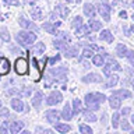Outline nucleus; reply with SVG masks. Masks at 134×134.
I'll use <instances>...</instances> for the list:
<instances>
[{
	"mask_svg": "<svg viewBox=\"0 0 134 134\" xmlns=\"http://www.w3.org/2000/svg\"><path fill=\"white\" fill-rule=\"evenodd\" d=\"M131 121H133V123H134V115L131 116Z\"/></svg>",
	"mask_w": 134,
	"mask_h": 134,
	"instance_id": "obj_55",
	"label": "nucleus"
},
{
	"mask_svg": "<svg viewBox=\"0 0 134 134\" xmlns=\"http://www.w3.org/2000/svg\"><path fill=\"white\" fill-rule=\"evenodd\" d=\"M82 25V17L81 15H75L73 21H71V27L73 28H78V27H81Z\"/></svg>",
	"mask_w": 134,
	"mask_h": 134,
	"instance_id": "obj_36",
	"label": "nucleus"
},
{
	"mask_svg": "<svg viewBox=\"0 0 134 134\" xmlns=\"http://www.w3.org/2000/svg\"><path fill=\"white\" fill-rule=\"evenodd\" d=\"M18 24H20V27H21V28L32 29V31H35V32H39V28H38L36 25H35V23H31V21L25 20L24 17H21V18L18 20Z\"/></svg>",
	"mask_w": 134,
	"mask_h": 134,
	"instance_id": "obj_10",
	"label": "nucleus"
},
{
	"mask_svg": "<svg viewBox=\"0 0 134 134\" xmlns=\"http://www.w3.org/2000/svg\"><path fill=\"white\" fill-rule=\"evenodd\" d=\"M54 11H56L57 14L62 17V18H67L69 14H70V10L66 6H63V4H57V6L54 7Z\"/></svg>",
	"mask_w": 134,
	"mask_h": 134,
	"instance_id": "obj_17",
	"label": "nucleus"
},
{
	"mask_svg": "<svg viewBox=\"0 0 134 134\" xmlns=\"http://www.w3.org/2000/svg\"><path fill=\"white\" fill-rule=\"evenodd\" d=\"M126 57L129 59L130 64L134 67V50H129V52H127V56H126Z\"/></svg>",
	"mask_w": 134,
	"mask_h": 134,
	"instance_id": "obj_42",
	"label": "nucleus"
},
{
	"mask_svg": "<svg viewBox=\"0 0 134 134\" xmlns=\"http://www.w3.org/2000/svg\"><path fill=\"white\" fill-rule=\"evenodd\" d=\"M81 81L82 82H100L102 81V78H100V75L99 74H95V73H91V74H87V75H84V77L81 78Z\"/></svg>",
	"mask_w": 134,
	"mask_h": 134,
	"instance_id": "obj_13",
	"label": "nucleus"
},
{
	"mask_svg": "<svg viewBox=\"0 0 134 134\" xmlns=\"http://www.w3.org/2000/svg\"><path fill=\"white\" fill-rule=\"evenodd\" d=\"M131 32H134V24L131 25Z\"/></svg>",
	"mask_w": 134,
	"mask_h": 134,
	"instance_id": "obj_54",
	"label": "nucleus"
},
{
	"mask_svg": "<svg viewBox=\"0 0 134 134\" xmlns=\"http://www.w3.org/2000/svg\"><path fill=\"white\" fill-rule=\"evenodd\" d=\"M109 105H110L112 109H119L120 105H121V98L115 95V94H112L110 98H109Z\"/></svg>",
	"mask_w": 134,
	"mask_h": 134,
	"instance_id": "obj_18",
	"label": "nucleus"
},
{
	"mask_svg": "<svg viewBox=\"0 0 134 134\" xmlns=\"http://www.w3.org/2000/svg\"><path fill=\"white\" fill-rule=\"evenodd\" d=\"M24 126H25V123H24V121H21V120L13 121V123L10 124V133L11 134H17V133L23 131Z\"/></svg>",
	"mask_w": 134,
	"mask_h": 134,
	"instance_id": "obj_15",
	"label": "nucleus"
},
{
	"mask_svg": "<svg viewBox=\"0 0 134 134\" xmlns=\"http://www.w3.org/2000/svg\"><path fill=\"white\" fill-rule=\"evenodd\" d=\"M10 102H11V108L14 109L15 112L23 113V110H24V102L20 98H13Z\"/></svg>",
	"mask_w": 134,
	"mask_h": 134,
	"instance_id": "obj_16",
	"label": "nucleus"
},
{
	"mask_svg": "<svg viewBox=\"0 0 134 134\" xmlns=\"http://www.w3.org/2000/svg\"><path fill=\"white\" fill-rule=\"evenodd\" d=\"M42 100H43V94H42V91H36L35 94H34L32 99H31V105L35 109H38V108H41Z\"/></svg>",
	"mask_w": 134,
	"mask_h": 134,
	"instance_id": "obj_12",
	"label": "nucleus"
},
{
	"mask_svg": "<svg viewBox=\"0 0 134 134\" xmlns=\"http://www.w3.org/2000/svg\"><path fill=\"white\" fill-rule=\"evenodd\" d=\"M131 85H133V88H134V80H133V81H131Z\"/></svg>",
	"mask_w": 134,
	"mask_h": 134,
	"instance_id": "obj_57",
	"label": "nucleus"
},
{
	"mask_svg": "<svg viewBox=\"0 0 134 134\" xmlns=\"http://www.w3.org/2000/svg\"><path fill=\"white\" fill-rule=\"evenodd\" d=\"M88 25H90V28L92 29V31H99L100 28H102V23L98 20H94V18H91L90 21H88Z\"/></svg>",
	"mask_w": 134,
	"mask_h": 134,
	"instance_id": "obj_30",
	"label": "nucleus"
},
{
	"mask_svg": "<svg viewBox=\"0 0 134 134\" xmlns=\"http://www.w3.org/2000/svg\"><path fill=\"white\" fill-rule=\"evenodd\" d=\"M120 127H121V130H124V131H130L131 126H130V123H129L127 120L123 119V121H120Z\"/></svg>",
	"mask_w": 134,
	"mask_h": 134,
	"instance_id": "obj_40",
	"label": "nucleus"
},
{
	"mask_svg": "<svg viewBox=\"0 0 134 134\" xmlns=\"http://www.w3.org/2000/svg\"><path fill=\"white\" fill-rule=\"evenodd\" d=\"M78 54V49L77 48H67L66 50H64V56L66 57H75Z\"/></svg>",
	"mask_w": 134,
	"mask_h": 134,
	"instance_id": "obj_33",
	"label": "nucleus"
},
{
	"mask_svg": "<svg viewBox=\"0 0 134 134\" xmlns=\"http://www.w3.org/2000/svg\"><path fill=\"white\" fill-rule=\"evenodd\" d=\"M130 112H131V109H130V108H123V109H121V115H123V116H129Z\"/></svg>",
	"mask_w": 134,
	"mask_h": 134,
	"instance_id": "obj_48",
	"label": "nucleus"
},
{
	"mask_svg": "<svg viewBox=\"0 0 134 134\" xmlns=\"http://www.w3.org/2000/svg\"><path fill=\"white\" fill-rule=\"evenodd\" d=\"M15 41L18 42V45L24 46V48H28L29 45H32L36 41V34L28 32V31H20L15 35Z\"/></svg>",
	"mask_w": 134,
	"mask_h": 134,
	"instance_id": "obj_2",
	"label": "nucleus"
},
{
	"mask_svg": "<svg viewBox=\"0 0 134 134\" xmlns=\"http://www.w3.org/2000/svg\"><path fill=\"white\" fill-rule=\"evenodd\" d=\"M46 133V134H52V130L49 129H42V127H36V133Z\"/></svg>",
	"mask_w": 134,
	"mask_h": 134,
	"instance_id": "obj_46",
	"label": "nucleus"
},
{
	"mask_svg": "<svg viewBox=\"0 0 134 134\" xmlns=\"http://www.w3.org/2000/svg\"><path fill=\"white\" fill-rule=\"evenodd\" d=\"M60 117H62V113L59 110H56V109H49V110H46V120H48L50 124L59 123Z\"/></svg>",
	"mask_w": 134,
	"mask_h": 134,
	"instance_id": "obj_7",
	"label": "nucleus"
},
{
	"mask_svg": "<svg viewBox=\"0 0 134 134\" xmlns=\"http://www.w3.org/2000/svg\"><path fill=\"white\" fill-rule=\"evenodd\" d=\"M131 7L134 8V0H133V2H131Z\"/></svg>",
	"mask_w": 134,
	"mask_h": 134,
	"instance_id": "obj_56",
	"label": "nucleus"
},
{
	"mask_svg": "<svg viewBox=\"0 0 134 134\" xmlns=\"http://www.w3.org/2000/svg\"><path fill=\"white\" fill-rule=\"evenodd\" d=\"M116 2H120V0H116Z\"/></svg>",
	"mask_w": 134,
	"mask_h": 134,
	"instance_id": "obj_61",
	"label": "nucleus"
},
{
	"mask_svg": "<svg viewBox=\"0 0 134 134\" xmlns=\"http://www.w3.org/2000/svg\"><path fill=\"white\" fill-rule=\"evenodd\" d=\"M99 39L100 41H106L108 43H112L115 38H113L112 32L109 31V29H102V31H100V35H99Z\"/></svg>",
	"mask_w": 134,
	"mask_h": 134,
	"instance_id": "obj_19",
	"label": "nucleus"
},
{
	"mask_svg": "<svg viewBox=\"0 0 134 134\" xmlns=\"http://www.w3.org/2000/svg\"><path fill=\"white\" fill-rule=\"evenodd\" d=\"M82 57H85V59H91V57H94V52H92V49H91V48L84 49V50H82Z\"/></svg>",
	"mask_w": 134,
	"mask_h": 134,
	"instance_id": "obj_39",
	"label": "nucleus"
},
{
	"mask_svg": "<svg viewBox=\"0 0 134 134\" xmlns=\"http://www.w3.org/2000/svg\"><path fill=\"white\" fill-rule=\"evenodd\" d=\"M113 94L117 95V96H120V98H123V99H127V98H130V96H131V92L127 91V90H123V88H121V90L115 91Z\"/></svg>",
	"mask_w": 134,
	"mask_h": 134,
	"instance_id": "obj_32",
	"label": "nucleus"
},
{
	"mask_svg": "<svg viewBox=\"0 0 134 134\" xmlns=\"http://www.w3.org/2000/svg\"><path fill=\"white\" fill-rule=\"evenodd\" d=\"M43 29L48 34H52V35H59V31H57V27L54 24H50V23H45L43 24Z\"/></svg>",
	"mask_w": 134,
	"mask_h": 134,
	"instance_id": "obj_23",
	"label": "nucleus"
},
{
	"mask_svg": "<svg viewBox=\"0 0 134 134\" xmlns=\"http://www.w3.org/2000/svg\"><path fill=\"white\" fill-rule=\"evenodd\" d=\"M106 100V96L100 92H90L85 95V103L90 110H98L100 103Z\"/></svg>",
	"mask_w": 134,
	"mask_h": 134,
	"instance_id": "obj_1",
	"label": "nucleus"
},
{
	"mask_svg": "<svg viewBox=\"0 0 134 134\" xmlns=\"http://www.w3.org/2000/svg\"><path fill=\"white\" fill-rule=\"evenodd\" d=\"M53 46L56 49H59V50H64L69 48V45H67V42L66 41H63V39H53Z\"/></svg>",
	"mask_w": 134,
	"mask_h": 134,
	"instance_id": "obj_24",
	"label": "nucleus"
},
{
	"mask_svg": "<svg viewBox=\"0 0 134 134\" xmlns=\"http://www.w3.org/2000/svg\"><path fill=\"white\" fill-rule=\"evenodd\" d=\"M29 14H31L34 21H38V20L42 18V11H41V8H38V7H32L31 11H29Z\"/></svg>",
	"mask_w": 134,
	"mask_h": 134,
	"instance_id": "obj_28",
	"label": "nucleus"
},
{
	"mask_svg": "<svg viewBox=\"0 0 134 134\" xmlns=\"http://www.w3.org/2000/svg\"><path fill=\"white\" fill-rule=\"evenodd\" d=\"M0 116H2V117H8V116H10L8 109L7 108H0Z\"/></svg>",
	"mask_w": 134,
	"mask_h": 134,
	"instance_id": "obj_44",
	"label": "nucleus"
},
{
	"mask_svg": "<svg viewBox=\"0 0 134 134\" xmlns=\"http://www.w3.org/2000/svg\"><path fill=\"white\" fill-rule=\"evenodd\" d=\"M73 115H74V113H73V110H71L70 105H69V103H66V105H64V108H63V110H62V117H63L64 120L69 121V120H71Z\"/></svg>",
	"mask_w": 134,
	"mask_h": 134,
	"instance_id": "obj_21",
	"label": "nucleus"
},
{
	"mask_svg": "<svg viewBox=\"0 0 134 134\" xmlns=\"http://www.w3.org/2000/svg\"><path fill=\"white\" fill-rule=\"evenodd\" d=\"M90 48H91L92 50H98V49H99L98 46H96V45H94V43H90Z\"/></svg>",
	"mask_w": 134,
	"mask_h": 134,
	"instance_id": "obj_51",
	"label": "nucleus"
},
{
	"mask_svg": "<svg viewBox=\"0 0 134 134\" xmlns=\"http://www.w3.org/2000/svg\"><path fill=\"white\" fill-rule=\"evenodd\" d=\"M45 49H46V46H45L43 42H38V43L34 45L32 53L35 54V56H41V54H43V53H45Z\"/></svg>",
	"mask_w": 134,
	"mask_h": 134,
	"instance_id": "obj_20",
	"label": "nucleus"
},
{
	"mask_svg": "<svg viewBox=\"0 0 134 134\" xmlns=\"http://www.w3.org/2000/svg\"><path fill=\"white\" fill-rule=\"evenodd\" d=\"M54 25H56V27H60V25H62V23H60V21H56V23H53Z\"/></svg>",
	"mask_w": 134,
	"mask_h": 134,
	"instance_id": "obj_52",
	"label": "nucleus"
},
{
	"mask_svg": "<svg viewBox=\"0 0 134 134\" xmlns=\"http://www.w3.org/2000/svg\"><path fill=\"white\" fill-rule=\"evenodd\" d=\"M8 130H10V127H8V121H4V123L0 126V133H2V134H6Z\"/></svg>",
	"mask_w": 134,
	"mask_h": 134,
	"instance_id": "obj_43",
	"label": "nucleus"
},
{
	"mask_svg": "<svg viewBox=\"0 0 134 134\" xmlns=\"http://www.w3.org/2000/svg\"><path fill=\"white\" fill-rule=\"evenodd\" d=\"M120 126V113H113L112 116V127L113 129H117Z\"/></svg>",
	"mask_w": 134,
	"mask_h": 134,
	"instance_id": "obj_34",
	"label": "nucleus"
},
{
	"mask_svg": "<svg viewBox=\"0 0 134 134\" xmlns=\"http://www.w3.org/2000/svg\"><path fill=\"white\" fill-rule=\"evenodd\" d=\"M63 2H67V3H71V2H74V0H63Z\"/></svg>",
	"mask_w": 134,
	"mask_h": 134,
	"instance_id": "obj_53",
	"label": "nucleus"
},
{
	"mask_svg": "<svg viewBox=\"0 0 134 134\" xmlns=\"http://www.w3.org/2000/svg\"><path fill=\"white\" fill-rule=\"evenodd\" d=\"M105 56H106V54H94L92 63H94L95 66H98V67H102L105 64Z\"/></svg>",
	"mask_w": 134,
	"mask_h": 134,
	"instance_id": "obj_25",
	"label": "nucleus"
},
{
	"mask_svg": "<svg viewBox=\"0 0 134 134\" xmlns=\"http://www.w3.org/2000/svg\"><path fill=\"white\" fill-rule=\"evenodd\" d=\"M0 38H2L4 42H10V34H8L6 27H2V29H0Z\"/></svg>",
	"mask_w": 134,
	"mask_h": 134,
	"instance_id": "obj_35",
	"label": "nucleus"
},
{
	"mask_svg": "<svg viewBox=\"0 0 134 134\" xmlns=\"http://www.w3.org/2000/svg\"><path fill=\"white\" fill-rule=\"evenodd\" d=\"M82 11H84V14H85V15L88 17V18H94L95 14H96L94 4H91V3H85V4H84Z\"/></svg>",
	"mask_w": 134,
	"mask_h": 134,
	"instance_id": "obj_14",
	"label": "nucleus"
},
{
	"mask_svg": "<svg viewBox=\"0 0 134 134\" xmlns=\"http://www.w3.org/2000/svg\"><path fill=\"white\" fill-rule=\"evenodd\" d=\"M110 70L121 71V66L115 60V59H110V57H109V59H108V63H106V64H105V67H103V73L106 74V75H109V74H110Z\"/></svg>",
	"mask_w": 134,
	"mask_h": 134,
	"instance_id": "obj_6",
	"label": "nucleus"
},
{
	"mask_svg": "<svg viewBox=\"0 0 134 134\" xmlns=\"http://www.w3.org/2000/svg\"><path fill=\"white\" fill-rule=\"evenodd\" d=\"M4 3L6 4H13V6H18L20 4L18 0H4Z\"/></svg>",
	"mask_w": 134,
	"mask_h": 134,
	"instance_id": "obj_47",
	"label": "nucleus"
},
{
	"mask_svg": "<svg viewBox=\"0 0 134 134\" xmlns=\"http://www.w3.org/2000/svg\"><path fill=\"white\" fill-rule=\"evenodd\" d=\"M11 64L4 56H0V75H6L10 73Z\"/></svg>",
	"mask_w": 134,
	"mask_h": 134,
	"instance_id": "obj_9",
	"label": "nucleus"
},
{
	"mask_svg": "<svg viewBox=\"0 0 134 134\" xmlns=\"http://www.w3.org/2000/svg\"><path fill=\"white\" fill-rule=\"evenodd\" d=\"M14 70L18 75H24L28 73V60L25 57H18L14 63Z\"/></svg>",
	"mask_w": 134,
	"mask_h": 134,
	"instance_id": "obj_3",
	"label": "nucleus"
},
{
	"mask_svg": "<svg viewBox=\"0 0 134 134\" xmlns=\"http://www.w3.org/2000/svg\"><path fill=\"white\" fill-rule=\"evenodd\" d=\"M90 31H91L90 25H81V27L75 28V35L77 36H84V35H87Z\"/></svg>",
	"mask_w": 134,
	"mask_h": 134,
	"instance_id": "obj_27",
	"label": "nucleus"
},
{
	"mask_svg": "<svg viewBox=\"0 0 134 134\" xmlns=\"http://www.w3.org/2000/svg\"><path fill=\"white\" fill-rule=\"evenodd\" d=\"M54 129H56V131H59V133H67L71 130V127L67 123H56L54 124Z\"/></svg>",
	"mask_w": 134,
	"mask_h": 134,
	"instance_id": "obj_29",
	"label": "nucleus"
},
{
	"mask_svg": "<svg viewBox=\"0 0 134 134\" xmlns=\"http://www.w3.org/2000/svg\"><path fill=\"white\" fill-rule=\"evenodd\" d=\"M50 85H52V78L49 77V75H46V82H45V87L49 88Z\"/></svg>",
	"mask_w": 134,
	"mask_h": 134,
	"instance_id": "obj_49",
	"label": "nucleus"
},
{
	"mask_svg": "<svg viewBox=\"0 0 134 134\" xmlns=\"http://www.w3.org/2000/svg\"><path fill=\"white\" fill-rule=\"evenodd\" d=\"M59 36H60L63 41H66V42H70V41H71V38H70V35H69V32H64V31H59Z\"/></svg>",
	"mask_w": 134,
	"mask_h": 134,
	"instance_id": "obj_41",
	"label": "nucleus"
},
{
	"mask_svg": "<svg viewBox=\"0 0 134 134\" xmlns=\"http://www.w3.org/2000/svg\"><path fill=\"white\" fill-rule=\"evenodd\" d=\"M84 116H85V119L88 120V121H96V116L94 115V113H92L90 109H88V110L84 113Z\"/></svg>",
	"mask_w": 134,
	"mask_h": 134,
	"instance_id": "obj_38",
	"label": "nucleus"
},
{
	"mask_svg": "<svg viewBox=\"0 0 134 134\" xmlns=\"http://www.w3.org/2000/svg\"><path fill=\"white\" fill-rule=\"evenodd\" d=\"M60 54H56L54 57H52V59H49V63L50 64H54V63H57V62H60Z\"/></svg>",
	"mask_w": 134,
	"mask_h": 134,
	"instance_id": "obj_45",
	"label": "nucleus"
},
{
	"mask_svg": "<svg viewBox=\"0 0 134 134\" xmlns=\"http://www.w3.org/2000/svg\"><path fill=\"white\" fill-rule=\"evenodd\" d=\"M103 2H105V3H106V2H108V0H103Z\"/></svg>",
	"mask_w": 134,
	"mask_h": 134,
	"instance_id": "obj_60",
	"label": "nucleus"
},
{
	"mask_svg": "<svg viewBox=\"0 0 134 134\" xmlns=\"http://www.w3.org/2000/svg\"><path fill=\"white\" fill-rule=\"evenodd\" d=\"M63 100V95L60 91H52L50 92V95L46 98V105H49V106H53V105H57L60 103Z\"/></svg>",
	"mask_w": 134,
	"mask_h": 134,
	"instance_id": "obj_5",
	"label": "nucleus"
},
{
	"mask_svg": "<svg viewBox=\"0 0 134 134\" xmlns=\"http://www.w3.org/2000/svg\"><path fill=\"white\" fill-rule=\"evenodd\" d=\"M98 13L100 14V17L105 20V21H109L110 20V7H109L108 3H99L98 4Z\"/></svg>",
	"mask_w": 134,
	"mask_h": 134,
	"instance_id": "obj_8",
	"label": "nucleus"
},
{
	"mask_svg": "<svg viewBox=\"0 0 134 134\" xmlns=\"http://www.w3.org/2000/svg\"><path fill=\"white\" fill-rule=\"evenodd\" d=\"M117 82H119V75H116V74H109L108 75V81H106L108 87H115Z\"/></svg>",
	"mask_w": 134,
	"mask_h": 134,
	"instance_id": "obj_31",
	"label": "nucleus"
},
{
	"mask_svg": "<svg viewBox=\"0 0 134 134\" xmlns=\"http://www.w3.org/2000/svg\"><path fill=\"white\" fill-rule=\"evenodd\" d=\"M81 112H84L82 110V102L77 98V99L73 100V113L74 115H78V113H81Z\"/></svg>",
	"mask_w": 134,
	"mask_h": 134,
	"instance_id": "obj_26",
	"label": "nucleus"
},
{
	"mask_svg": "<svg viewBox=\"0 0 134 134\" xmlns=\"http://www.w3.org/2000/svg\"><path fill=\"white\" fill-rule=\"evenodd\" d=\"M0 108H2V100H0Z\"/></svg>",
	"mask_w": 134,
	"mask_h": 134,
	"instance_id": "obj_58",
	"label": "nucleus"
},
{
	"mask_svg": "<svg viewBox=\"0 0 134 134\" xmlns=\"http://www.w3.org/2000/svg\"><path fill=\"white\" fill-rule=\"evenodd\" d=\"M119 15L121 17V18H127V13H126V11H120Z\"/></svg>",
	"mask_w": 134,
	"mask_h": 134,
	"instance_id": "obj_50",
	"label": "nucleus"
},
{
	"mask_svg": "<svg viewBox=\"0 0 134 134\" xmlns=\"http://www.w3.org/2000/svg\"><path fill=\"white\" fill-rule=\"evenodd\" d=\"M49 73L54 75V80L57 81H66V77H67V73H69V69L66 66H62V67H56V69H50Z\"/></svg>",
	"mask_w": 134,
	"mask_h": 134,
	"instance_id": "obj_4",
	"label": "nucleus"
},
{
	"mask_svg": "<svg viewBox=\"0 0 134 134\" xmlns=\"http://www.w3.org/2000/svg\"><path fill=\"white\" fill-rule=\"evenodd\" d=\"M31 63H32V77H34L35 81H39V80H41V71H42L41 66L38 64V62H36L35 57L31 59Z\"/></svg>",
	"mask_w": 134,
	"mask_h": 134,
	"instance_id": "obj_11",
	"label": "nucleus"
},
{
	"mask_svg": "<svg viewBox=\"0 0 134 134\" xmlns=\"http://www.w3.org/2000/svg\"><path fill=\"white\" fill-rule=\"evenodd\" d=\"M133 21H134V14H133Z\"/></svg>",
	"mask_w": 134,
	"mask_h": 134,
	"instance_id": "obj_59",
	"label": "nucleus"
},
{
	"mask_svg": "<svg viewBox=\"0 0 134 134\" xmlns=\"http://www.w3.org/2000/svg\"><path fill=\"white\" fill-rule=\"evenodd\" d=\"M127 52H129V49H127V46H126L124 43H119L116 46V54L119 57H126L127 56Z\"/></svg>",
	"mask_w": 134,
	"mask_h": 134,
	"instance_id": "obj_22",
	"label": "nucleus"
},
{
	"mask_svg": "<svg viewBox=\"0 0 134 134\" xmlns=\"http://www.w3.org/2000/svg\"><path fill=\"white\" fill-rule=\"evenodd\" d=\"M80 131H81L82 134H91L92 133V129L90 127V126H87V124H80Z\"/></svg>",
	"mask_w": 134,
	"mask_h": 134,
	"instance_id": "obj_37",
	"label": "nucleus"
}]
</instances>
